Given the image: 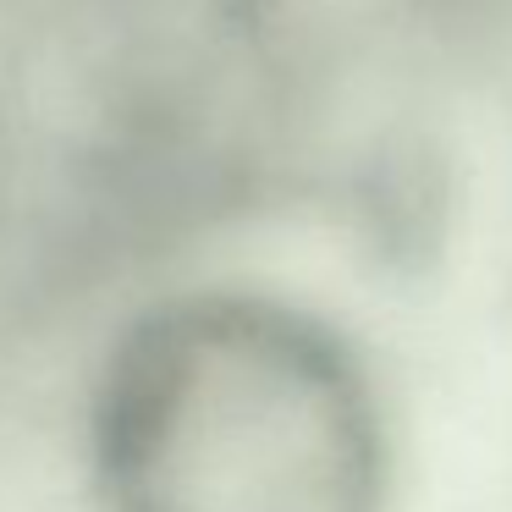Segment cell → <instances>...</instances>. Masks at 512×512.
<instances>
[{
	"mask_svg": "<svg viewBox=\"0 0 512 512\" xmlns=\"http://www.w3.org/2000/svg\"><path fill=\"white\" fill-rule=\"evenodd\" d=\"M116 512H375L380 424L314 320L210 298L149 314L94 413Z\"/></svg>",
	"mask_w": 512,
	"mask_h": 512,
	"instance_id": "1",
	"label": "cell"
}]
</instances>
